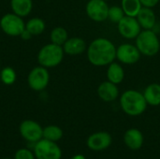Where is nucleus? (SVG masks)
<instances>
[{
	"instance_id": "nucleus-14",
	"label": "nucleus",
	"mask_w": 160,
	"mask_h": 159,
	"mask_svg": "<svg viewBox=\"0 0 160 159\" xmlns=\"http://www.w3.org/2000/svg\"><path fill=\"white\" fill-rule=\"evenodd\" d=\"M62 47L65 53L68 55H80L87 50L86 42L83 38L79 37H68Z\"/></svg>"
},
{
	"instance_id": "nucleus-24",
	"label": "nucleus",
	"mask_w": 160,
	"mask_h": 159,
	"mask_svg": "<svg viewBox=\"0 0 160 159\" xmlns=\"http://www.w3.org/2000/svg\"><path fill=\"white\" fill-rule=\"evenodd\" d=\"M16 72L10 67H6L0 71V80L6 85H12L16 81Z\"/></svg>"
},
{
	"instance_id": "nucleus-13",
	"label": "nucleus",
	"mask_w": 160,
	"mask_h": 159,
	"mask_svg": "<svg viewBox=\"0 0 160 159\" xmlns=\"http://www.w3.org/2000/svg\"><path fill=\"white\" fill-rule=\"evenodd\" d=\"M97 92L99 98L105 102L114 101L119 97V89L117 87V84H114L110 81L101 82L98 85Z\"/></svg>"
},
{
	"instance_id": "nucleus-31",
	"label": "nucleus",
	"mask_w": 160,
	"mask_h": 159,
	"mask_svg": "<svg viewBox=\"0 0 160 159\" xmlns=\"http://www.w3.org/2000/svg\"><path fill=\"white\" fill-rule=\"evenodd\" d=\"M5 159H10V158H5Z\"/></svg>"
},
{
	"instance_id": "nucleus-22",
	"label": "nucleus",
	"mask_w": 160,
	"mask_h": 159,
	"mask_svg": "<svg viewBox=\"0 0 160 159\" xmlns=\"http://www.w3.org/2000/svg\"><path fill=\"white\" fill-rule=\"evenodd\" d=\"M50 38H51L52 43L59 45V46H63L68 38V31L64 27H61V26L54 27L51 32Z\"/></svg>"
},
{
	"instance_id": "nucleus-26",
	"label": "nucleus",
	"mask_w": 160,
	"mask_h": 159,
	"mask_svg": "<svg viewBox=\"0 0 160 159\" xmlns=\"http://www.w3.org/2000/svg\"><path fill=\"white\" fill-rule=\"evenodd\" d=\"M35 155L29 149H20L16 152L14 159H35Z\"/></svg>"
},
{
	"instance_id": "nucleus-16",
	"label": "nucleus",
	"mask_w": 160,
	"mask_h": 159,
	"mask_svg": "<svg viewBox=\"0 0 160 159\" xmlns=\"http://www.w3.org/2000/svg\"><path fill=\"white\" fill-rule=\"evenodd\" d=\"M137 20L143 29H153L157 22V18L154 10L151 7H142L137 15Z\"/></svg>"
},
{
	"instance_id": "nucleus-25",
	"label": "nucleus",
	"mask_w": 160,
	"mask_h": 159,
	"mask_svg": "<svg viewBox=\"0 0 160 159\" xmlns=\"http://www.w3.org/2000/svg\"><path fill=\"white\" fill-rule=\"evenodd\" d=\"M125 13L124 10L122 8V7L119 6H112L109 7V12H108V19L114 22V23H118L123 18H124Z\"/></svg>"
},
{
	"instance_id": "nucleus-5",
	"label": "nucleus",
	"mask_w": 160,
	"mask_h": 159,
	"mask_svg": "<svg viewBox=\"0 0 160 159\" xmlns=\"http://www.w3.org/2000/svg\"><path fill=\"white\" fill-rule=\"evenodd\" d=\"M0 28L8 36L20 37L25 29V22L15 13H7L0 19Z\"/></svg>"
},
{
	"instance_id": "nucleus-8",
	"label": "nucleus",
	"mask_w": 160,
	"mask_h": 159,
	"mask_svg": "<svg viewBox=\"0 0 160 159\" xmlns=\"http://www.w3.org/2000/svg\"><path fill=\"white\" fill-rule=\"evenodd\" d=\"M109 6L104 0H89L85 7L87 16L94 22H104L108 19Z\"/></svg>"
},
{
	"instance_id": "nucleus-15",
	"label": "nucleus",
	"mask_w": 160,
	"mask_h": 159,
	"mask_svg": "<svg viewBox=\"0 0 160 159\" xmlns=\"http://www.w3.org/2000/svg\"><path fill=\"white\" fill-rule=\"evenodd\" d=\"M124 142L128 148L133 151L140 150L144 142L142 133L137 128H130L126 131L124 135Z\"/></svg>"
},
{
	"instance_id": "nucleus-17",
	"label": "nucleus",
	"mask_w": 160,
	"mask_h": 159,
	"mask_svg": "<svg viewBox=\"0 0 160 159\" xmlns=\"http://www.w3.org/2000/svg\"><path fill=\"white\" fill-rule=\"evenodd\" d=\"M10 8L13 13L23 18L28 16L33 8L32 0H10Z\"/></svg>"
},
{
	"instance_id": "nucleus-21",
	"label": "nucleus",
	"mask_w": 160,
	"mask_h": 159,
	"mask_svg": "<svg viewBox=\"0 0 160 159\" xmlns=\"http://www.w3.org/2000/svg\"><path fill=\"white\" fill-rule=\"evenodd\" d=\"M45 22L41 18H31L26 23H25V29L32 35V36H38L44 32L45 30Z\"/></svg>"
},
{
	"instance_id": "nucleus-4",
	"label": "nucleus",
	"mask_w": 160,
	"mask_h": 159,
	"mask_svg": "<svg viewBox=\"0 0 160 159\" xmlns=\"http://www.w3.org/2000/svg\"><path fill=\"white\" fill-rule=\"evenodd\" d=\"M65 52L62 46L49 43L43 46L38 53V61L39 66L46 68L57 67L64 59Z\"/></svg>"
},
{
	"instance_id": "nucleus-3",
	"label": "nucleus",
	"mask_w": 160,
	"mask_h": 159,
	"mask_svg": "<svg viewBox=\"0 0 160 159\" xmlns=\"http://www.w3.org/2000/svg\"><path fill=\"white\" fill-rule=\"evenodd\" d=\"M135 39L136 47L141 54L150 57L158 53L160 50L159 39L153 29H143Z\"/></svg>"
},
{
	"instance_id": "nucleus-19",
	"label": "nucleus",
	"mask_w": 160,
	"mask_h": 159,
	"mask_svg": "<svg viewBox=\"0 0 160 159\" xmlns=\"http://www.w3.org/2000/svg\"><path fill=\"white\" fill-rule=\"evenodd\" d=\"M107 78L108 81L114 84L121 83L125 78V71L123 67L116 62L111 63L107 69Z\"/></svg>"
},
{
	"instance_id": "nucleus-20",
	"label": "nucleus",
	"mask_w": 160,
	"mask_h": 159,
	"mask_svg": "<svg viewBox=\"0 0 160 159\" xmlns=\"http://www.w3.org/2000/svg\"><path fill=\"white\" fill-rule=\"evenodd\" d=\"M121 7L126 16L137 17L142 7V5L140 0H122Z\"/></svg>"
},
{
	"instance_id": "nucleus-28",
	"label": "nucleus",
	"mask_w": 160,
	"mask_h": 159,
	"mask_svg": "<svg viewBox=\"0 0 160 159\" xmlns=\"http://www.w3.org/2000/svg\"><path fill=\"white\" fill-rule=\"evenodd\" d=\"M20 37H21L22 39H24V40H28V39H30L33 36H32V35H31V34H30L26 29H24V30H23V32L21 34V36H20Z\"/></svg>"
},
{
	"instance_id": "nucleus-9",
	"label": "nucleus",
	"mask_w": 160,
	"mask_h": 159,
	"mask_svg": "<svg viewBox=\"0 0 160 159\" xmlns=\"http://www.w3.org/2000/svg\"><path fill=\"white\" fill-rule=\"evenodd\" d=\"M119 34L127 39H134L142 31V27L136 17L124 16V18L117 23Z\"/></svg>"
},
{
	"instance_id": "nucleus-27",
	"label": "nucleus",
	"mask_w": 160,
	"mask_h": 159,
	"mask_svg": "<svg viewBox=\"0 0 160 159\" xmlns=\"http://www.w3.org/2000/svg\"><path fill=\"white\" fill-rule=\"evenodd\" d=\"M142 7H154L155 6L158 5L159 0H140Z\"/></svg>"
},
{
	"instance_id": "nucleus-7",
	"label": "nucleus",
	"mask_w": 160,
	"mask_h": 159,
	"mask_svg": "<svg viewBox=\"0 0 160 159\" xmlns=\"http://www.w3.org/2000/svg\"><path fill=\"white\" fill-rule=\"evenodd\" d=\"M50 73L48 69L42 66L35 67L31 69L27 76L28 86L37 92L43 91L49 84Z\"/></svg>"
},
{
	"instance_id": "nucleus-18",
	"label": "nucleus",
	"mask_w": 160,
	"mask_h": 159,
	"mask_svg": "<svg viewBox=\"0 0 160 159\" xmlns=\"http://www.w3.org/2000/svg\"><path fill=\"white\" fill-rule=\"evenodd\" d=\"M143 97L150 106H159L160 105V84L151 83L143 91Z\"/></svg>"
},
{
	"instance_id": "nucleus-29",
	"label": "nucleus",
	"mask_w": 160,
	"mask_h": 159,
	"mask_svg": "<svg viewBox=\"0 0 160 159\" xmlns=\"http://www.w3.org/2000/svg\"><path fill=\"white\" fill-rule=\"evenodd\" d=\"M70 159H86V158H85V157H84V156H82V155H75V156H73V157H72Z\"/></svg>"
},
{
	"instance_id": "nucleus-12",
	"label": "nucleus",
	"mask_w": 160,
	"mask_h": 159,
	"mask_svg": "<svg viewBox=\"0 0 160 159\" xmlns=\"http://www.w3.org/2000/svg\"><path fill=\"white\" fill-rule=\"evenodd\" d=\"M112 142V136L106 131H98L90 135L87 139V147L95 152H100L108 149Z\"/></svg>"
},
{
	"instance_id": "nucleus-2",
	"label": "nucleus",
	"mask_w": 160,
	"mask_h": 159,
	"mask_svg": "<svg viewBox=\"0 0 160 159\" xmlns=\"http://www.w3.org/2000/svg\"><path fill=\"white\" fill-rule=\"evenodd\" d=\"M147 105L143 94L137 90H127L120 97V106L123 112L129 116H139L142 114Z\"/></svg>"
},
{
	"instance_id": "nucleus-10",
	"label": "nucleus",
	"mask_w": 160,
	"mask_h": 159,
	"mask_svg": "<svg viewBox=\"0 0 160 159\" xmlns=\"http://www.w3.org/2000/svg\"><path fill=\"white\" fill-rule=\"evenodd\" d=\"M20 134L29 142H37L43 138V128L33 120H24L21 123Z\"/></svg>"
},
{
	"instance_id": "nucleus-1",
	"label": "nucleus",
	"mask_w": 160,
	"mask_h": 159,
	"mask_svg": "<svg viewBox=\"0 0 160 159\" xmlns=\"http://www.w3.org/2000/svg\"><path fill=\"white\" fill-rule=\"evenodd\" d=\"M87 58L95 67L109 66L116 58V48L110 39L98 37L87 47Z\"/></svg>"
},
{
	"instance_id": "nucleus-6",
	"label": "nucleus",
	"mask_w": 160,
	"mask_h": 159,
	"mask_svg": "<svg viewBox=\"0 0 160 159\" xmlns=\"http://www.w3.org/2000/svg\"><path fill=\"white\" fill-rule=\"evenodd\" d=\"M34 155L37 159H61L62 151L56 142L42 138L36 142Z\"/></svg>"
},
{
	"instance_id": "nucleus-30",
	"label": "nucleus",
	"mask_w": 160,
	"mask_h": 159,
	"mask_svg": "<svg viewBox=\"0 0 160 159\" xmlns=\"http://www.w3.org/2000/svg\"><path fill=\"white\" fill-rule=\"evenodd\" d=\"M104 1H106V2H107V1H109V0H104Z\"/></svg>"
},
{
	"instance_id": "nucleus-11",
	"label": "nucleus",
	"mask_w": 160,
	"mask_h": 159,
	"mask_svg": "<svg viewBox=\"0 0 160 159\" xmlns=\"http://www.w3.org/2000/svg\"><path fill=\"white\" fill-rule=\"evenodd\" d=\"M141 58V52L136 47L130 43H124L116 48V59L125 65L136 64Z\"/></svg>"
},
{
	"instance_id": "nucleus-23",
	"label": "nucleus",
	"mask_w": 160,
	"mask_h": 159,
	"mask_svg": "<svg viewBox=\"0 0 160 159\" xmlns=\"http://www.w3.org/2000/svg\"><path fill=\"white\" fill-rule=\"evenodd\" d=\"M63 137V130L57 126H48L43 128V139L51 142H58Z\"/></svg>"
}]
</instances>
